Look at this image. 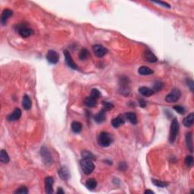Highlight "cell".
<instances>
[{
	"label": "cell",
	"mask_w": 194,
	"mask_h": 194,
	"mask_svg": "<svg viewBox=\"0 0 194 194\" xmlns=\"http://www.w3.org/2000/svg\"><path fill=\"white\" fill-rule=\"evenodd\" d=\"M45 190L47 194L53 193V183L54 180L51 177H47L45 178Z\"/></svg>",
	"instance_id": "obj_11"
},
{
	"label": "cell",
	"mask_w": 194,
	"mask_h": 194,
	"mask_svg": "<svg viewBox=\"0 0 194 194\" xmlns=\"http://www.w3.org/2000/svg\"><path fill=\"white\" fill-rule=\"evenodd\" d=\"M144 193H154V192H153V191L149 190H146Z\"/></svg>",
	"instance_id": "obj_42"
},
{
	"label": "cell",
	"mask_w": 194,
	"mask_h": 194,
	"mask_svg": "<svg viewBox=\"0 0 194 194\" xmlns=\"http://www.w3.org/2000/svg\"><path fill=\"white\" fill-rule=\"evenodd\" d=\"M22 106L25 110H29L32 107V103L30 97L27 95H24L22 100Z\"/></svg>",
	"instance_id": "obj_18"
},
{
	"label": "cell",
	"mask_w": 194,
	"mask_h": 194,
	"mask_svg": "<svg viewBox=\"0 0 194 194\" xmlns=\"http://www.w3.org/2000/svg\"><path fill=\"white\" fill-rule=\"evenodd\" d=\"M71 130L75 133H79L81 132L82 130V124L78 121H73L71 124Z\"/></svg>",
	"instance_id": "obj_21"
},
{
	"label": "cell",
	"mask_w": 194,
	"mask_h": 194,
	"mask_svg": "<svg viewBox=\"0 0 194 194\" xmlns=\"http://www.w3.org/2000/svg\"><path fill=\"white\" fill-rule=\"evenodd\" d=\"M64 58H65V63L67 64V65L69 67H71V69H74V70H77L78 67H77V64L74 62V61L73 60V58H71V55L70 54L67 50H64Z\"/></svg>",
	"instance_id": "obj_9"
},
{
	"label": "cell",
	"mask_w": 194,
	"mask_h": 194,
	"mask_svg": "<svg viewBox=\"0 0 194 194\" xmlns=\"http://www.w3.org/2000/svg\"><path fill=\"white\" fill-rule=\"evenodd\" d=\"M46 59L50 64H56L59 60V55L54 50H49L46 54Z\"/></svg>",
	"instance_id": "obj_8"
},
{
	"label": "cell",
	"mask_w": 194,
	"mask_h": 194,
	"mask_svg": "<svg viewBox=\"0 0 194 194\" xmlns=\"http://www.w3.org/2000/svg\"><path fill=\"white\" fill-rule=\"evenodd\" d=\"M120 84V92L123 95L127 96L130 93V87H129L128 78H123L121 79Z\"/></svg>",
	"instance_id": "obj_7"
},
{
	"label": "cell",
	"mask_w": 194,
	"mask_h": 194,
	"mask_svg": "<svg viewBox=\"0 0 194 194\" xmlns=\"http://www.w3.org/2000/svg\"><path fill=\"white\" fill-rule=\"evenodd\" d=\"M124 123V120L121 116H118V117L115 118L112 120V126L115 128H118L121 125H122Z\"/></svg>",
	"instance_id": "obj_23"
},
{
	"label": "cell",
	"mask_w": 194,
	"mask_h": 194,
	"mask_svg": "<svg viewBox=\"0 0 194 194\" xmlns=\"http://www.w3.org/2000/svg\"><path fill=\"white\" fill-rule=\"evenodd\" d=\"M13 15V11L11 10L6 8L4 9V11H2V15H1V24L2 26H5L6 24L7 21H8V18Z\"/></svg>",
	"instance_id": "obj_13"
},
{
	"label": "cell",
	"mask_w": 194,
	"mask_h": 194,
	"mask_svg": "<svg viewBox=\"0 0 194 194\" xmlns=\"http://www.w3.org/2000/svg\"><path fill=\"white\" fill-rule=\"evenodd\" d=\"M174 109L177 112L179 113L181 115H184L185 113V109L181 106H174Z\"/></svg>",
	"instance_id": "obj_35"
},
{
	"label": "cell",
	"mask_w": 194,
	"mask_h": 194,
	"mask_svg": "<svg viewBox=\"0 0 194 194\" xmlns=\"http://www.w3.org/2000/svg\"><path fill=\"white\" fill-rule=\"evenodd\" d=\"M90 55V52H89L88 50L85 48H83L79 52V58L82 61H84V60H86Z\"/></svg>",
	"instance_id": "obj_28"
},
{
	"label": "cell",
	"mask_w": 194,
	"mask_h": 194,
	"mask_svg": "<svg viewBox=\"0 0 194 194\" xmlns=\"http://www.w3.org/2000/svg\"><path fill=\"white\" fill-rule=\"evenodd\" d=\"M97 104V100L92 98L91 96H88L84 100V105L89 108H93Z\"/></svg>",
	"instance_id": "obj_24"
},
{
	"label": "cell",
	"mask_w": 194,
	"mask_h": 194,
	"mask_svg": "<svg viewBox=\"0 0 194 194\" xmlns=\"http://www.w3.org/2000/svg\"><path fill=\"white\" fill-rule=\"evenodd\" d=\"M21 115H22L21 110L20 109H18V108H17V109H15V111H14L12 113H11V114L7 117V120H8V121H15L20 119V118L21 117Z\"/></svg>",
	"instance_id": "obj_14"
},
{
	"label": "cell",
	"mask_w": 194,
	"mask_h": 194,
	"mask_svg": "<svg viewBox=\"0 0 194 194\" xmlns=\"http://www.w3.org/2000/svg\"><path fill=\"white\" fill-rule=\"evenodd\" d=\"M139 92H140V94L143 95V96H146V97L151 96L154 94V92H153V90H152V89L146 87H140V88H139Z\"/></svg>",
	"instance_id": "obj_20"
},
{
	"label": "cell",
	"mask_w": 194,
	"mask_h": 194,
	"mask_svg": "<svg viewBox=\"0 0 194 194\" xmlns=\"http://www.w3.org/2000/svg\"><path fill=\"white\" fill-rule=\"evenodd\" d=\"M139 104H140V106H141L142 108H144L146 106V102H145V100H139Z\"/></svg>",
	"instance_id": "obj_40"
},
{
	"label": "cell",
	"mask_w": 194,
	"mask_h": 194,
	"mask_svg": "<svg viewBox=\"0 0 194 194\" xmlns=\"http://www.w3.org/2000/svg\"><path fill=\"white\" fill-rule=\"evenodd\" d=\"M103 109L105 111H110L112 110V109L114 108V105L112 104V103H109V102H103Z\"/></svg>",
	"instance_id": "obj_33"
},
{
	"label": "cell",
	"mask_w": 194,
	"mask_h": 194,
	"mask_svg": "<svg viewBox=\"0 0 194 194\" xmlns=\"http://www.w3.org/2000/svg\"><path fill=\"white\" fill-rule=\"evenodd\" d=\"M17 27H18L17 31H18L19 35L21 37H24V38L31 37L34 34V31L31 28L28 27V26L27 24H18Z\"/></svg>",
	"instance_id": "obj_4"
},
{
	"label": "cell",
	"mask_w": 194,
	"mask_h": 194,
	"mask_svg": "<svg viewBox=\"0 0 194 194\" xmlns=\"http://www.w3.org/2000/svg\"><path fill=\"white\" fill-rule=\"evenodd\" d=\"M164 87V84L161 81H156L153 84V88H152V90L153 92H159L160 90H162V88Z\"/></svg>",
	"instance_id": "obj_31"
},
{
	"label": "cell",
	"mask_w": 194,
	"mask_h": 194,
	"mask_svg": "<svg viewBox=\"0 0 194 194\" xmlns=\"http://www.w3.org/2000/svg\"><path fill=\"white\" fill-rule=\"evenodd\" d=\"M194 121V114L190 113L188 116L185 117L183 120L184 125L186 127H190L193 124Z\"/></svg>",
	"instance_id": "obj_17"
},
{
	"label": "cell",
	"mask_w": 194,
	"mask_h": 194,
	"mask_svg": "<svg viewBox=\"0 0 194 194\" xmlns=\"http://www.w3.org/2000/svg\"><path fill=\"white\" fill-rule=\"evenodd\" d=\"M58 175L59 178L63 181H67L70 178V172L68 169L65 166H63L58 170Z\"/></svg>",
	"instance_id": "obj_15"
},
{
	"label": "cell",
	"mask_w": 194,
	"mask_h": 194,
	"mask_svg": "<svg viewBox=\"0 0 194 194\" xmlns=\"http://www.w3.org/2000/svg\"><path fill=\"white\" fill-rule=\"evenodd\" d=\"M80 167H81L82 171L85 175H90L93 173V172L95 169V165L93 164V161L90 159H82L80 162Z\"/></svg>",
	"instance_id": "obj_3"
},
{
	"label": "cell",
	"mask_w": 194,
	"mask_h": 194,
	"mask_svg": "<svg viewBox=\"0 0 194 194\" xmlns=\"http://www.w3.org/2000/svg\"><path fill=\"white\" fill-rule=\"evenodd\" d=\"M40 155L44 163L47 165H50L52 163V158L49 150L46 146H43L40 149Z\"/></svg>",
	"instance_id": "obj_6"
},
{
	"label": "cell",
	"mask_w": 194,
	"mask_h": 194,
	"mask_svg": "<svg viewBox=\"0 0 194 194\" xmlns=\"http://www.w3.org/2000/svg\"><path fill=\"white\" fill-rule=\"evenodd\" d=\"M179 122H178V119L175 118L172 120L170 127V133H169V140L171 143H175V140H176V138L177 136H178V133H179Z\"/></svg>",
	"instance_id": "obj_1"
},
{
	"label": "cell",
	"mask_w": 194,
	"mask_h": 194,
	"mask_svg": "<svg viewBox=\"0 0 194 194\" xmlns=\"http://www.w3.org/2000/svg\"><path fill=\"white\" fill-rule=\"evenodd\" d=\"M112 136L108 132H102L98 137V143L102 147H108L112 143Z\"/></svg>",
	"instance_id": "obj_2"
},
{
	"label": "cell",
	"mask_w": 194,
	"mask_h": 194,
	"mask_svg": "<svg viewBox=\"0 0 194 194\" xmlns=\"http://www.w3.org/2000/svg\"><path fill=\"white\" fill-rule=\"evenodd\" d=\"M181 96V90L178 88H175L172 90L170 93L166 96L165 97V101L168 103H176L179 100V99Z\"/></svg>",
	"instance_id": "obj_5"
},
{
	"label": "cell",
	"mask_w": 194,
	"mask_h": 194,
	"mask_svg": "<svg viewBox=\"0 0 194 194\" xmlns=\"http://www.w3.org/2000/svg\"><path fill=\"white\" fill-rule=\"evenodd\" d=\"M152 184H153L155 186L158 187L164 188L169 186V183H168V182L162 181H159V180L152 179Z\"/></svg>",
	"instance_id": "obj_29"
},
{
	"label": "cell",
	"mask_w": 194,
	"mask_h": 194,
	"mask_svg": "<svg viewBox=\"0 0 194 194\" xmlns=\"http://www.w3.org/2000/svg\"><path fill=\"white\" fill-rule=\"evenodd\" d=\"M155 3H156V4H159V5H163V6H164V7H165V8H171L170 5H169V4L166 3V2H155Z\"/></svg>",
	"instance_id": "obj_39"
},
{
	"label": "cell",
	"mask_w": 194,
	"mask_h": 194,
	"mask_svg": "<svg viewBox=\"0 0 194 194\" xmlns=\"http://www.w3.org/2000/svg\"><path fill=\"white\" fill-rule=\"evenodd\" d=\"M125 117L127 121L130 122L133 124H137V117H136V113L134 112H127L125 114Z\"/></svg>",
	"instance_id": "obj_25"
},
{
	"label": "cell",
	"mask_w": 194,
	"mask_h": 194,
	"mask_svg": "<svg viewBox=\"0 0 194 194\" xmlns=\"http://www.w3.org/2000/svg\"><path fill=\"white\" fill-rule=\"evenodd\" d=\"M119 169L121 171H125L127 169V165L124 162H121L119 164Z\"/></svg>",
	"instance_id": "obj_38"
},
{
	"label": "cell",
	"mask_w": 194,
	"mask_h": 194,
	"mask_svg": "<svg viewBox=\"0 0 194 194\" xmlns=\"http://www.w3.org/2000/svg\"><path fill=\"white\" fill-rule=\"evenodd\" d=\"M93 51L94 54L96 55V56L99 57V58H102V57L105 56L106 53L108 52V50L106 47L103 46L101 45H94L93 46Z\"/></svg>",
	"instance_id": "obj_10"
},
{
	"label": "cell",
	"mask_w": 194,
	"mask_h": 194,
	"mask_svg": "<svg viewBox=\"0 0 194 194\" xmlns=\"http://www.w3.org/2000/svg\"><path fill=\"white\" fill-rule=\"evenodd\" d=\"M153 72H154L153 70L146 67V66H141L140 68L138 69V73L141 75H150V74H153Z\"/></svg>",
	"instance_id": "obj_22"
},
{
	"label": "cell",
	"mask_w": 194,
	"mask_h": 194,
	"mask_svg": "<svg viewBox=\"0 0 194 194\" xmlns=\"http://www.w3.org/2000/svg\"><path fill=\"white\" fill-rule=\"evenodd\" d=\"M185 164L187 167L191 168L193 165V158L192 156H187L185 159Z\"/></svg>",
	"instance_id": "obj_34"
},
{
	"label": "cell",
	"mask_w": 194,
	"mask_h": 194,
	"mask_svg": "<svg viewBox=\"0 0 194 194\" xmlns=\"http://www.w3.org/2000/svg\"><path fill=\"white\" fill-rule=\"evenodd\" d=\"M81 156L83 159H90L92 161H94L96 159V157H95L94 155L92 153V152H89V151H84V152H82Z\"/></svg>",
	"instance_id": "obj_30"
},
{
	"label": "cell",
	"mask_w": 194,
	"mask_h": 194,
	"mask_svg": "<svg viewBox=\"0 0 194 194\" xmlns=\"http://www.w3.org/2000/svg\"><path fill=\"white\" fill-rule=\"evenodd\" d=\"M96 186H97V181L94 178H90V179L87 180V182H86V187L90 190H94L96 187Z\"/></svg>",
	"instance_id": "obj_27"
},
{
	"label": "cell",
	"mask_w": 194,
	"mask_h": 194,
	"mask_svg": "<svg viewBox=\"0 0 194 194\" xmlns=\"http://www.w3.org/2000/svg\"><path fill=\"white\" fill-rule=\"evenodd\" d=\"M187 86L190 87L191 91L193 92V80H191V79L187 80Z\"/></svg>",
	"instance_id": "obj_37"
},
{
	"label": "cell",
	"mask_w": 194,
	"mask_h": 194,
	"mask_svg": "<svg viewBox=\"0 0 194 194\" xmlns=\"http://www.w3.org/2000/svg\"><path fill=\"white\" fill-rule=\"evenodd\" d=\"M144 58L148 62L150 63H155L158 61L157 57L155 55V54L152 52V51H150L149 49H146L144 51Z\"/></svg>",
	"instance_id": "obj_12"
},
{
	"label": "cell",
	"mask_w": 194,
	"mask_h": 194,
	"mask_svg": "<svg viewBox=\"0 0 194 194\" xmlns=\"http://www.w3.org/2000/svg\"><path fill=\"white\" fill-rule=\"evenodd\" d=\"M0 161L2 164H8L9 162L10 159L8 152L4 149L1 150V154H0Z\"/></svg>",
	"instance_id": "obj_26"
},
{
	"label": "cell",
	"mask_w": 194,
	"mask_h": 194,
	"mask_svg": "<svg viewBox=\"0 0 194 194\" xmlns=\"http://www.w3.org/2000/svg\"><path fill=\"white\" fill-rule=\"evenodd\" d=\"M186 145L190 152H193V136L192 133L189 132L186 134Z\"/></svg>",
	"instance_id": "obj_19"
},
{
	"label": "cell",
	"mask_w": 194,
	"mask_h": 194,
	"mask_svg": "<svg viewBox=\"0 0 194 194\" xmlns=\"http://www.w3.org/2000/svg\"><path fill=\"white\" fill-rule=\"evenodd\" d=\"M106 111L104 109H103L102 111H100V112L97 113L96 115H94L93 118H94V121L98 124H102L106 121Z\"/></svg>",
	"instance_id": "obj_16"
},
{
	"label": "cell",
	"mask_w": 194,
	"mask_h": 194,
	"mask_svg": "<svg viewBox=\"0 0 194 194\" xmlns=\"http://www.w3.org/2000/svg\"><path fill=\"white\" fill-rule=\"evenodd\" d=\"M56 193H64V191H63V190L62 189H61V187H58V190H57V192H56Z\"/></svg>",
	"instance_id": "obj_41"
},
{
	"label": "cell",
	"mask_w": 194,
	"mask_h": 194,
	"mask_svg": "<svg viewBox=\"0 0 194 194\" xmlns=\"http://www.w3.org/2000/svg\"><path fill=\"white\" fill-rule=\"evenodd\" d=\"M90 96H91L92 98L97 100L100 98V96H101V93H100V90H97V89H93V90H91V92H90Z\"/></svg>",
	"instance_id": "obj_32"
},
{
	"label": "cell",
	"mask_w": 194,
	"mask_h": 194,
	"mask_svg": "<svg viewBox=\"0 0 194 194\" xmlns=\"http://www.w3.org/2000/svg\"><path fill=\"white\" fill-rule=\"evenodd\" d=\"M15 193H21V194H27L28 193V190L26 187H21L18 188L16 191H15Z\"/></svg>",
	"instance_id": "obj_36"
}]
</instances>
